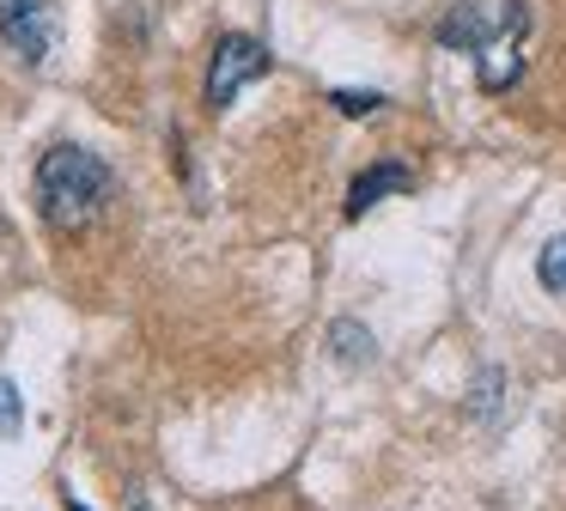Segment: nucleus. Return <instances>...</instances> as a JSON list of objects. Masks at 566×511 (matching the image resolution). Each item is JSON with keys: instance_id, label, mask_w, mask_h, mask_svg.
Listing matches in <instances>:
<instances>
[{"instance_id": "9", "label": "nucleus", "mask_w": 566, "mask_h": 511, "mask_svg": "<svg viewBox=\"0 0 566 511\" xmlns=\"http://www.w3.org/2000/svg\"><path fill=\"white\" fill-rule=\"evenodd\" d=\"M25 432V396H19L13 377H0V438H19Z\"/></svg>"}, {"instance_id": "7", "label": "nucleus", "mask_w": 566, "mask_h": 511, "mask_svg": "<svg viewBox=\"0 0 566 511\" xmlns=\"http://www.w3.org/2000/svg\"><path fill=\"white\" fill-rule=\"evenodd\" d=\"M329 341H335V359H342V365H366L371 359V341H366V328H359V323H335Z\"/></svg>"}, {"instance_id": "4", "label": "nucleus", "mask_w": 566, "mask_h": 511, "mask_svg": "<svg viewBox=\"0 0 566 511\" xmlns=\"http://www.w3.org/2000/svg\"><path fill=\"white\" fill-rule=\"evenodd\" d=\"M0 43L19 61H43L55 43V0H0Z\"/></svg>"}, {"instance_id": "2", "label": "nucleus", "mask_w": 566, "mask_h": 511, "mask_svg": "<svg viewBox=\"0 0 566 511\" xmlns=\"http://www.w3.org/2000/svg\"><path fill=\"white\" fill-rule=\"evenodd\" d=\"M530 24H536V12H530V0H505V19L500 31L488 36V49L475 55V80L488 85V92H505V85L524 73V36Z\"/></svg>"}, {"instance_id": "5", "label": "nucleus", "mask_w": 566, "mask_h": 511, "mask_svg": "<svg viewBox=\"0 0 566 511\" xmlns=\"http://www.w3.org/2000/svg\"><path fill=\"white\" fill-rule=\"evenodd\" d=\"M500 19H505V0L500 7H475V0H463V7H451L439 19V43L444 49H463V55H481V49H488V36L500 31Z\"/></svg>"}, {"instance_id": "10", "label": "nucleus", "mask_w": 566, "mask_h": 511, "mask_svg": "<svg viewBox=\"0 0 566 511\" xmlns=\"http://www.w3.org/2000/svg\"><path fill=\"white\" fill-rule=\"evenodd\" d=\"M329 104L342 116H371V109H384V97L378 92H329Z\"/></svg>"}, {"instance_id": "3", "label": "nucleus", "mask_w": 566, "mask_h": 511, "mask_svg": "<svg viewBox=\"0 0 566 511\" xmlns=\"http://www.w3.org/2000/svg\"><path fill=\"white\" fill-rule=\"evenodd\" d=\"M269 67H274V55L256 36H220V49H213V61H208V109H232V97L244 92L250 80H262Z\"/></svg>"}, {"instance_id": "6", "label": "nucleus", "mask_w": 566, "mask_h": 511, "mask_svg": "<svg viewBox=\"0 0 566 511\" xmlns=\"http://www.w3.org/2000/svg\"><path fill=\"white\" fill-rule=\"evenodd\" d=\"M402 189H415V170H408V165H371L366 177L347 189V219H359L371 201H384V195H402Z\"/></svg>"}, {"instance_id": "1", "label": "nucleus", "mask_w": 566, "mask_h": 511, "mask_svg": "<svg viewBox=\"0 0 566 511\" xmlns=\"http://www.w3.org/2000/svg\"><path fill=\"white\" fill-rule=\"evenodd\" d=\"M111 189H116V177L92 146L62 140L38 158V213L50 219L55 231H86L92 219L104 213Z\"/></svg>"}, {"instance_id": "8", "label": "nucleus", "mask_w": 566, "mask_h": 511, "mask_svg": "<svg viewBox=\"0 0 566 511\" xmlns=\"http://www.w3.org/2000/svg\"><path fill=\"white\" fill-rule=\"evenodd\" d=\"M536 274H542V286H548V292H566V231H560V238H548V243H542Z\"/></svg>"}]
</instances>
